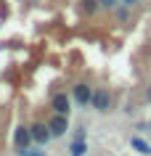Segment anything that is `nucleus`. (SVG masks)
<instances>
[{"mask_svg":"<svg viewBox=\"0 0 151 156\" xmlns=\"http://www.w3.org/2000/svg\"><path fill=\"white\" fill-rule=\"evenodd\" d=\"M90 106L95 108L98 114H106V111H109V106H111V95H109V90H106V87H95V90H93Z\"/></svg>","mask_w":151,"mask_h":156,"instance_id":"f257e3e1","label":"nucleus"},{"mask_svg":"<svg viewBox=\"0 0 151 156\" xmlns=\"http://www.w3.org/2000/svg\"><path fill=\"white\" fill-rule=\"evenodd\" d=\"M48 127H50V135L53 138H61L69 132V116L67 114H53L48 119Z\"/></svg>","mask_w":151,"mask_h":156,"instance_id":"f03ea898","label":"nucleus"},{"mask_svg":"<svg viewBox=\"0 0 151 156\" xmlns=\"http://www.w3.org/2000/svg\"><path fill=\"white\" fill-rule=\"evenodd\" d=\"M72 98L77 101V103H80V106H90V101H93V87L88 82H77L74 87H72Z\"/></svg>","mask_w":151,"mask_h":156,"instance_id":"7ed1b4c3","label":"nucleus"},{"mask_svg":"<svg viewBox=\"0 0 151 156\" xmlns=\"http://www.w3.org/2000/svg\"><path fill=\"white\" fill-rule=\"evenodd\" d=\"M50 108H53V114H67L72 111V95L67 93H56L53 98H50Z\"/></svg>","mask_w":151,"mask_h":156,"instance_id":"20e7f679","label":"nucleus"},{"mask_svg":"<svg viewBox=\"0 0 151 156\" xmlns=\"http://www.w3.org/2000/svg\"><path fill=\"white\" fill-rule=\"evenodd\" d=\"M29 132H32V140H34V143H40V146H45V143L53 138V135H50V127L45 122H34L32 127H29Z\"/></svg>","mask_w":151,"mask_h":156,"instance_id":"39448f33","label":"nucleus"},{"mask_svg":"<svg viewBox=\"0 0 151 156\" xmlns=\"http://www.w3.org/2000/svg\"><path fill=\"white\" fill-rule=\"evenodd\" d=\"M29 143H32V132H29V127H19V130L13 132V146H16V151L29 148Z\"/></svg>","mask_w":151,"mask_h":156,"instance_id":"423d86ee","label":"nucleus"},{"mask_svg":"<svg viewBox=\"0 0 151 156\" xmlns=\"http://www.w3.org/2000/svg\"><path fill=\"white\" fill-rule=\"evenodd\" d=\"M88 154V140L85 138H74L69 143V156H85Z\"/></svg>","mask_w":151,"mask_h":156,"instance_id":"0eeeda50","label":"nucleus"},{"mask_svg":"<svg viewBox=\"0 0 151 156\" xmlns=\"http://www.w3.org/2000/svg\"><path fill=\"white\" fill-rule=\"evenodd\" d=\"M80 8H82L85 16H95V11L101 8V3L98 0H80Z\"/></svg>","mask_w":151,"mask_h":156,"instance_id":"6e6552de","label":"nucleus"},{"mask_svg":"<svg viewBox=\"0 0 151 156\" xmlns=\"http://www.w3.org/2000/svg\"><path fill=\"white\" fill-rule=\"evenodd\" d=\"M130 146L138 148V154H143V156H149V154H151V146L146 143V140H141V138H130Z\"/></svg>","mask_w":151,"mask_h":156,"instance_id":"1a4fd4ad","label":"nucleus"},{"mask_svg":"<svg viewBox=\"0 0 151 156\" xmlns=\"http://www.w3.org/2000/svg\"><path fill=\"white\" fill-rule=\"evenodd\" d=\"M127 16H130V5H125V8H119V11H117V21H125Z\"/></svg>","mask_w":151,"mask_h":156,"instance_id":"9d476101","label":"nucleus"},{"mask_svg":"<svg viewBox=\"0 0 151 156\" xmlns=\"http://www.w3.org/2000/svg\"><path fill=\"white\" fill-rule=\"evenodd\" d=\"M98 3H101V8H117L119 0H98Z\"/></svg>","mask_w":151,"mask_h":156,"instance_id":"9b49d317","label":"nucleus"},{"mask_svg":"<svg viewBox=\"0 0 151 156\" xmlns=\"http://www.w3.org/2000/svg\"><path fill=\"white\" fill-rule=\"evenodd\" d=\"M19 156H42V151H29V148H24V151H16Z\"/></svg>","mask_w":151,"mask_h":156,"instance_id":"f8f14e48","label":"nucleus"},{"mask_svg":"<svg viewBox=\"0 0 151 156\" xmlns=\"http://www.w3.org/2000/svg\"><path fill=\"white\" fill-rule=\"evenodd\" d=\"M122 3H125V5H133V3H135V0H122Z\"/></svg>","mask_w":151,"mask_h":156,"instance_id":"ddd939ff","label":"nucleus"},{"mask_svg":"<svg viewBox=\"0 0 151 156\" xmlns=\"http://www.w3.org/2000/svg\"><path fill=\"white\" fill-rule=\"evenodd\" d=\"M149 101H151V87H149Z\"/></svg>","mask_w":151,"mask_h":156,"instance_id":"4468645a","label":"nucleus"},{"mask_svg":"<svg viewBox=\"0 0 151 156\" xmlns=\"http://www.w3.org/2000/svg\"><path fill=\"white\" fill-rule=\"evenodd\" d=\"M149 127H151V124H149Z\"/></svg>","mask_w":151,"mask_h":156,"instance_id":"2eb2a0df","label":"nucleus"}]
</instances>
